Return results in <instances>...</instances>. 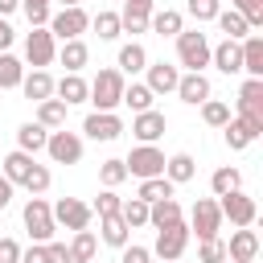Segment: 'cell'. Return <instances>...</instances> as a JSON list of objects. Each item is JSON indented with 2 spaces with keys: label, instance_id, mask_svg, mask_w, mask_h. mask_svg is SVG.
Segmentation results:
<instances>
[{
  "label": "cell",
  "instance_id": "30",
  "mask_svg": "<svg viewBox=\"0 0 263 263\" xmlns=\"http://www.w3.org/2000/svg\"><path fill=\"white\" fill-rule=\"evenodd\" d=\"M99 234H103V242L107 247H115V251H123L127 242H132V230H127V222L115 214V218H99Z\"/></svg>",
  "mask_w": 263,
  "mask_h": 263
},
{
  "label": "cell",
  "instance_id": "10",
  "mask_svg": "<svg viewBox=\"0 0 263 263\" xmlns=\"http://www.w3.org/2000/svg\"><path fill=\"white\" fill-rule=\"evenodd\" d=\"M189 238H193V234H189L185 222H177V226H168V230H156V247H152V255L164 259V263H177V259L185 255Z\"/></svg>",
  "mask_w": 263,
  "mask_h": 263
},
{
  "label": "cell",
  "instance_id": "53",
  "mask_svg": "<svg viewBox=\"0 0 263 263\" xmlns=\"http://www.w3.org/2000/svg\"><path fill=\"white\" fill-rule=\"evenodd\" d=\"M12 25H8V16H0V53H8V45H12Z\"/></svg>",
  "mask_w": 263,
  "mask_h": 263
},
{
  "label": "cell",
  "instance_id": "48",
  "mask_svg": "<svg viewBox=\"0 0 263 263\" xmlns=\"http://www.w3.org/2000/svg\"><path fill=\"white\" fill-rule=\"evenodd\" d=\"M21 8H25V16H29V25H33V29H45V25H49V16H53V12H49V4H21Z\"/></svg>",
  "mask_w": 263,
  "mask_h": 263
},
{
  "label": "cell",
  "instance_id": "56",
  "mask_svg": "<svg viewBox=\"0 0 263 263\" xmlns=\"http://www.w3.org/2000/svg\"><path fill=\"white\" fill-rule=\"evenodd\" d=\"M58 4H62V8H78L82 0H58Z\"/></svg>",
  "mask_w": 263,
  "mask_h": 263
},
{
  "label": "cell",
  "instance_id": "37",
  "mask_svg": "<svg viewBox=\"0 0 263 263\" xmlns=\"http://www.w3.org/2000/svg\"><path fill=\"white\" fill-rule=\"evenodd\" d=\"M95 251H99V238H95V230H74L70 259H74V263H90V259H95Z\"/></svg>",
  "mask_w": 263,
  "mask_h": 263
},
{
  "label": "cell",
  "instance_id": "17",
  "mask_svg": "<svg viewBox=\"0 0 263 263\" xmlns=\"http://www.w3.org/2000/svg\"><path fill=\"white\" fill-rule=\"evenodd\" d=\"M164 127H168V119H164V111H140L136 119H132V136L140 140V144H156L160 136H164Z\"/></svg>",
  "mask_w": 263,
  "mask_h": 263
},
{
  "label": "cell",
  "instance_id": "38",
  "mask_svg": "<svg viewBox=\"0 0 263 263\" xmlns=\"http://www.w3.org/2000/svg\"><path fill=\"white\" fill-rule=\"evenodd\" d=\"M90 29L99 33V41H115L123 29H119V12H111V8H103V12H95L90 16Z\"/></svg>",
  "mask_w": 263,
  "mask_h": 263
},
{
  "label": "cell",
  "instance_id": "40",
  "mask_svg": "<svg viewBox=\"0 0 263 263\" xmlns=\"http://www.w3.org/2000/svg\"><path fill=\"white\" fill-rule=\"evenodd\" d=\"M119 218L127 222V230H136V226H148V201H140V197H127V201L119 205Z\"/></svg>",
  "mask_w": 263,
  "mask_h": 263
},
{
  "label": "cell",
  "instance_id": "35",
  "mask_svg": "<svg viewBox=\"0 0 263 263\" xmlns=\"http://www.w3.org/2000/svg\"><path fill=\"white\" fill-rule=\"evenodd\" d=\"M214 21H218V29L226 33V41H242V37L251 33V25H247V21H242V16L234 12V8H222V12L214 16Z\"/></svg>",
  "mask_w": 263,
  "mask_h": 263
},
{
  "label": "cell",
  "instance_id": "4",
  "mask_svg": "<svg viewBox=\"0 0 263 263\" xmlns=\"http://www.w3.org/2000/svg\"><path fill=\"white\" fill-rule=\"evenodd\" d=\"M189 234H197L201 242L205 238H218V230H222V210H218V197H197L193 201V210H189Z\"/></svg>",
  "mask_w": 263,
  "mask_h": 263
},
{
  "label": "cell",
  "instance_id": "2",
  "mask_svg": "<svg viewBox=\"0 0 263 263\" xmlns=\"http://www.w3.org/2000/svg\"><path fill=\"white\" fill-rule=\"evenodd\" d=\"M90 86V95H86V103H95V111H115L119 107V99H123V74L115 70V66H107V70H99L95 74V82H86Z\"/></svg>",
  "mask_w": 263,
  "mask_h": 263
},
{
  "label": "cell",
  "instance_id": "58",
  "mask_svg": "<svg viewBox=\"0 0 263 263\" xmlns=\"http://www.w3.org/2000/svg\"><path fill=\"white\" fill-rule=\"evenodd\" d=\"M21 4H49V0H21Z\"/></svg>",
  "mask_w": 263,
  "mask_h": 263
},
{
  "label": "cell",
  "instance_id": "29",
  "mask_svg": "<svg viewBox=\"0 0 263 263\" xmlns=\"http://www.w3.org/2000/svg\"><path fill=\"white\" fill-rule=\"evenodd\" d=\"M58 62L66 66V74H78L86 62H90V49H86V41L78 37V41H62V49H58Z\"/></svg>",
  "mask_w": 263,
  "mask_h": 263
},
{
  "label": "cell",
  "instance_id": "9",
  "mask_svg": "<svg viewBox=\"0 0 263 263\" xmlns=\"http://www.w3.org/2000/svg\"><path fill=\"white\" fill-rule=\"evenodd\" d=\"M218 210H222V218H230V226H255V214H259L255 197H251V193H242V189H234V193L218 197Z\"/></svg>",
  "mask_w": 263,
  "mask_h": 263
},
{
  "label": "cell",
  "instance_id": "26",
  "mask_svg": "<svg viewBox=\"0 0 263 263\" xmlns=\"http://www.w3.org/2000/svg\"><path fill=\"white\" fill-rule=\"evenodd\" d=\"M148 29H152L156 37H177V33L185 29V16H181L177 8H156V12L148 16Z\"/></svg>",
  "mask_w": 263,
  "mask_h": 263
},
{
  "label": "cell",
  "instance_id": "45",
  "mask_svg": "<svg viewBox=\"0 0 263 263\" xmlns=\"http://www.w3.org/2000/svg\"><path fill=\"white\" fill-rule=\"evenodd\" d=\"M185 12H189L197 25H205V21H214V16L222 12V4H218V0H185Z\"/></svg>",
  "mask_w": 263,
  "mask_h": 263
},
{
  "label": "cell",
  "instance_id": "44",
  "mask_svg": "<svg viewBox=\"0 0 263 263\" xmlns=\"http://www.w3.org/2000/svg\"><path fill=\"white\" fill-rule=\"evenodd\" d=\"M119 205H123V197H119L115 189H103V193L95 197L90 214H99V218H115V214H119Z\"/></svg>",
  "mask_w": 263,
  "mask_h": 263
},
{
  "label": "cell",
  "instance_id": "52",
  "mask_svg": "<svg viewBox=\"0 0 263 263\" xmlns=\"http://www.w3.org/2000/svg\"><path fill=\"white\" fill-rule=\"evenodd\" d=\"M21 263H49V255H45V242H33L29 251H21Z\"/></svg>",
  "mask_w": 263,
  "mask_h": 263
},
{
  "label": "cell",
  "instance_id": "1",
  "mask_svg": "<svg viewBox=\"0 0 263 263\" xmlns=\"http://www.w3.org/2000/svg\"><path fill=\"white\" fill-rule=\"evenodd\" d=\"M177 62L185 66V74H205V66H210V37L201 29H181L177 33Z\"/></svg>",
  "mask_w": 263,
  "mask_h": 263
},
{
  "label": "cell",
  "instance_id": "54",
  "mask_svg": "<svg viewBox=\"0 0 263 263\" xmlns=\"http://www.w3.org/2000/svg\"><path fill=\"white\" fill-rule=\"evenodd\" d=\"M12 189H16V185H12V181H4V177H0V214H4V210H8V201H12Z\"/></svg>",
  "mask_w": 263,
  "mask_h": 263
},
{
  "label": "cell",
  "instance_id": "23",
  "mask_svg": "<svg viewBox=\"0 0 263 263\" xmlns=\"http://www.w3.org/2000/svg\"><path fill=\"white\" fill-rule=\"evenodd\" d=\"M53 95H58L66 107H74V103H86L90 86H86V78H82V74H62V82H53Z\"/></svg>",
  "mask_w": 263,
  "mask_h": 263
},
{
  "label": "cell",
  "instance_id": "47",
  "mask_svg": "<svg viewBox=\"0 0 263 263\" xmlns=\"http://www.w3.org/2000/svg\"><path fill=\"white\" fill-rule=\"evenodd\" d=\"M197 263H226V242L222 238H205L197 247Z\"/></svg>",
  "mask_w": 263,
  "mask_h": 263
},
{
  "label": "cell",
  "instance_id": "50",
  "mask_svg": "<svg viewBox=\"0 0 263 263\" xmlns=\"http://www.w3.org/2000/svg\"><path fill=\"white\" fill-rule=\"evenodd\" d=\"M45 255H49V263H74L66 242H45Z\"/></svg>",
  "mask_w": 263,
  "mask_h": 263
},
{
  "label": "cell",
  "instance_id": "24",
  "mask_svg": "<svg viewBox=\"0 0 263 263\" xmlns=\"http://www.w3.org/2000/svg\"><path fill=\"white\" fill-rule=\"evenodd\" d=\"M45 140H49V132H45L37 119H29V123H21V127H16V148H21V152H29V156L45 152Z\"/></svg>",
  "mask_w": 263,
  "mask_h": 263
},
{
  "label": "cell",
  "instance_id": "22",
  "mask_svg": "<svg viewBox=\"0 0 263 263\" xmlns=\"http://www.w3.org/2000/svg\"><path fill=\"white\" fill-rule=\"evenodd\" d=\"M148 66V49L140 45V41H127V45H119V58H115V70L127 78V74H140Z\"/></svg>",
  "mask_w": 263,
  "mask_h": 263
},
{
  "label": "cell",
  "instance_id": "32",
  "mask_svg": "<svg viewBox=\"0 0 263 263\" xmlns=\"http://www.w3.org/2000/svg\"><path fill=\"white\" fill-rule=\"evenodd\" d=\"M29 168H33V156L16 148V152H8V156H4V173H0V177H4V181H12V185H25Z\"/></svg>",
  "mask_w": 263,
  "mask_h": 263
},
{
  "label": "cell",
  "instance_id": "41",
  "mask_svg": "<svg viewBox=\"0 0 263 263\" xmlns=\"http://www.w3.org/2000/svg\"><path fill=\"white\" fill-rule=\"evenodd\" d=\"M21 78H25V66H21L12 53H0V90L21 86Z\"/></svg>",
  "mask_w": 263,
  "mask_h": 263
},
{
  "label": "cell",
  "instance_id": "18",
  "mask_svg": "<svg viewBox=\"0 0 263 263\" xmlns=\"http://www.w3.org/2000/svg\"><path fill=\"white\" fill-rule=\"evenodd\" d=\"M222 132H226V144H230L234 152H242L247 144H255V140L263 136V123H255V119H242V115H230V123H226Z\"/></svg>",
  "mask_w": 263,
  "mask_h": 263
},
{
  "label": "cell",
  "instance_id": "25",
  "mask_svg": "<svg viewBox=\"0 0 263 263\" xmlns=\"http://www.w3.org/2000/svg\"><path fill=\"white\" fill-rule=\"evenodd\" d=\"M177 222H185V214H181V205H177L173 197H164V201H152V205H148V226L168 230V226H177Z\"/></svg>",
  "mask_w": 263,
  "mask_h": 263
},
{
  "label": "cell",
  "instance_id": "19",
  "mask_svg": "<svg viewBox=\"0 0 263 263\" xmlns=\"http://www.w3.org/2000/svg\"><path fill=\"white\" fill-rule=\"evenodd\" d=\"M210 66H218L222 74H242V53H238V41H218L210 45Z\"/></svg>",
  "mask_w": 263,
  "mask_h": 263
},
{
  "label": "cell",
  "instance_id": "21",
  "mask_svg": "<svg viewBox=\"0 0 263 263\" xmlns=\"http://www.w3.org/2000/svg\"><path fill=\"white\" fill-rule=\"evenodd\" d=\"M259 255V234L251 226H238L230 230V247H226V259H255Z\"/></svg>",
  "mask_w": 263,
  "mask_h": 263
},
{
  "label": "cell",
  "instance_id": "8",
  "mask_svg": "<svg viewBox=\"0 0 263 263\" xmlns=\"http://www.w3.org/2000/svg\"><path fill=\"white\" fill-rule=\"evenodd\" d=\"M82 136H86V140H99V144H111V140L123 136V119H119L115 111H90V115L82 119Z\"/></svg>",
  "mask_w": 263,
  "mask_h": 263
},
{
  "label": "cell",
  "instance_id": "46",
  "mask_svg": "<svg viewBox=\"0 0 263 263\" xmlns=\"http://www.w3.org/2000/svg\"><path fill=\"white\" fill-rule=\"evenodd\" d=\"M230 8H234L251 29H259V25H263V0H230Z\"/></svg>",
  "mask_w": 263,
  "mask_h": 263
},
{
  "label": "cell",
  "instance_id": "34",
  "mask_svg": "<svg viewBox=\"0 0 263 263\" xmlns=\"http://www.w3.org/2000/svg\"><path fill=\"white\" fill-rule=\"evenodd\" d=\"M173 189H177V185H173L168 177H148V181H140V189H136V197L152 205V201H164V197H173Z\"/></svg>",
  "mask_w": 263,
  "mask_h": 263
},
{
  "label": "cell",
  "instance_id": "43",
  "mask_svg": "<svg viewBox=\"0 0 263 263\" xmlns=\"http://www.w3.org/2000/svg\"><path fill=\"white\" fill-rule=\"evenodd\" d=\"M49 181H53V173H49L45 164H37V160H33V168H29V177H25V189H29L33 197H41V193L49 189Z\"/></svg>",
  "mask_w": 263,
  "mask_h": 263
},
{
  "label": "cell",
  "instance_id": "16",
  "mask_svg": "<svg viewBox=\"0 0 263 263\" xmlns=\"http://www.w3.org/2000/svg\"><path fill=\"white\" fill-rule=\"evenodd\" d=\"M173 95H177L181 103H189V107H201V103L214 95V86H210V78H205V74H181Z\"/></svg>",
  "mask_w": 263,
  "mask_h": 263
},
{
  "label": "cell",
  "instance_id": "36",
  "mask_svg": "<svg viewBox=\"0 0 263 263\" xmlns=\"http://www.w3.org/2000/svg\"><path fill=\"white\" fill-rule=\"evenodd\" d=\"M152 99H156V95H152L144 82H132V86H123V99H119V103L132 107V115H140V111H152Z\"/></svg>",
  "mask_w": 263,
  "mask_h": 263
},
{
  "label": "cell",
  "instance_id": "20",
  "mask_svg": "<svg viewBox=\"0 0 263 263\" xmlns=\"http://www.w3.org/2000/svg\"><path fill=\"white\" fill-rule=\"evenodd\" d=\"M238 53H242V74L247 78H263V37L247 33L238 41Z\"/></svg>",
  "mask_w": 263,
  "mask_h": 263
},
{
  "label": "cell",
  "instance_id": "12",
  "mask_svg": "<svg viewBox=\"0 0 263 263\" xmlns=\"http://www.w3.org/2000/svg\"><path fill=\"white\" fill-rule=\"evenodd\" d=\"M90 205L82 201V197H58L53 201V222L58 226H66V230H86L90 226Z\"/></svg>",
  "mask_w": 263,
  "mask_h": 263
},
{
  "label": "cell",
  "instance_id": "7",
  "mask_svg": "<svg viewBox=\"0 0 263 263\" xmlns=\"http://www.w3.org/2000/svg\"><path fill=\"white\" fill-rule=\"evenodd\" d=\"M123 164H127V177H140V181H148V177H164V152H160L156 144H140V148H132V156H127Z\"/></svg>",
  "mask_w": 263,
  "mask_h": 263
},
{
  "label": "cell",
  "instance_id": "31",
  "mask_svg": "<svg viewBox=\"0 0 263 263\" xmlns=\"http://www.w3.org/2000/svg\"><path fill=\"white\" fill-rule=\"evenodd\" d=\"M66 103L62 99H45V103H37V123L45 127V132H58V127H66Z\"/></svg>",
  "mask_w": 263,
  "mask_h": 263
},
{
  "label": "cell",
  "instance_id": "39",
  "mask_svg": "<svg viewBox=\"0 0 263 263\" xmlns=\"http://www.w3.org/2000/svg\"><path fill=\"white\" fill-rule=\"evenodd\" d=\"M99 181H103V189H119V185L127 181V164H123L119 156L103 160V164H99Z\"/></svg>",
  "mask_w": 263,
  "mask_h": 263
},
{
  "label": "cell",
  "instance_id": "28",
  "mask_svg": "<svg viewBox=\"0 0 263 263\" xmlns=\"http://www.w3.org/2000/svg\"><path fill=\"white\" fill-rule=\"evenodd\" d=\"M193 173H197V160H193L189 152H173V156H164V177H168L173 185L193 181Z\"/></svg>",
  "mask_w": 263,
  "mask_h": 263
},
{
  "label": "cell",
  "instance_id": "33",
  "mask_svg": "<svg viewBox=\"0 0 263 263\" xmlns=\"http://www.w3.org/2000/svg\"><path fill=\"white\" fill-rule=\"evenodd\" d=\"M210 189H214V197H226V193L242 189V173H238L234 164H222V168H214V177H210Z\"/></svg>",
  "mask_w": 263,
  "mask_h": 263
},
{
  "label": "cell",
  "instance_id": "13",
  "mask_svg": "<svg viewBox=\"0 0 263 263\" xmlns=\"http://www.w3.org/2000/svg\"><path fill=\"white\" fill-rule=\"evenodd\" d=\"M234 111H238L242 119H255V123H263V78H247V82L238 86Z\"/></svg>",
  "mask_w": 263,
  "mask_h": 263
},
{
  "label": "cell",
  "instance_id": "57",
  "mask_svg": "<svg viewBox=\"0 0 263 263\" xmlns=\"http://www.w3.org/2000/svg\"><path fill=\"white\" fill-rule=\"evenodd\" d=\"M226 263H255V259H226Z\"/></svg>",
  "mask_w": 263,
  "mask_h": 263
},
{
  "label": "cell",
  "instance_id": "6",
  "mask_svg": "<svg viewBox=\"0 0 263 263\" xmlns=\"http://www.w3.org/2000/svg\"><path fill=\"white\" fill-rule=\"evenodd\" d=\"M82 136L78 132H66V127H58V132H49V140H45V152H49V160L53 164H78L82 160Z\"/></svg>",
  "mask_w": 263,
  "mask_h": 263
},
{
  "label": "cell",
  "instance_id": "5",
  "mask_svg": "<svg viewBox=\"0 0 263 263\" xmlns=\"http://www.w3.org/2000/svg\"><path fill=\"white\" fill-rule=\"evenodd\" d=\"M49 33H53V41H78L86 29H90V16H86V8L78 4V8H62V12H53L49 16V25H45Z\"/></svg>",
  "mask_w": 263,
  "mask_h": 263
},
{
  "label": "cell",
  "instance_id": "55",
  "mask_svg": "<svg viewBox=\"0 0 263 263\" xmlns=\"http://www.w3.org/2000/svg\"><path fill=\"white\" fill-rule=\"evenodd\" d=\"M21 8V0H0V16H8V12H16Z\"/></svg>",
  "mask_w": 263,
  "mask_h": 263
},
{
  "label": "cell",
  "instance_id": "27",
  "mask_svg": "<svg viewBox=\"0 0 263 263\" xmlns=\"http://www.w3.org/2000/svg\"><path fill=\"white\" fill-rule=\"evenodd\" d=\"M21 90H25V99H33V103L53 99V78H49V70H33V74H25V78H21Z\"/></svg>",
  "mask_w": 263,
  "mask_h": 263
},
{
  "label": "cell",
  "instance_id": "3",
  "mask_svg": "<svg viewBox=\"0 0 263 263\" xmlns=\"http://www.w3.org/2000/svg\"><path fill=\"white\" fill-rule=\"evenodd\" d=\"M21 218H25V230H29L33 242H53L58 222H53V205H49L45 197H29L25 210H21Z\"/></svg>",
  "mask_w": 263,
  "mask_h": 263
},
{
  "label": "cell",
  "instance_id": "14",
  "mask_svg": "<svg viewBox=\"0 0 263 263\" xmlns=\"http://www.w3.org/2000/svg\"><path fill=\"white\" fill-rule=\"evenodd\" d=\"M156 12V0H123V12H119V29L140 37L148 33V16Z\"/></svg>",
  "mask_w": 263,
  "mask_h": 263
},
{
  "label": "cell",
  "instance_id": "15",
  "mask_svg": "<svg viewBox=\"0 0 263 263\" xmlns=\"http://www.w3.org/2000/svg\"><path fill=\"white\" fill-rule=\"evenodd\" d=\"M144 86L152 90V95H173L177 90V78H181V70L173 66V62H148L144 66Z\"/></svg>",
  "mask_w": 263,
  "mask_h": 263
},
{
  "label": "cell",
  "instance_id": "42",
  "mask_svg": "<svg viewBox=\"0 0 263 263\" xmlns=\"http://www.w3.org/2000/svg\"><path fill=\"white\" fill-rule=\"evenodd\" d=\"M201 119H205L210 127H226V123H230V107H226L222 99H205V103H201Z\"/></svg>",
  "mask_w": 263,
  "mask_h": 263
},
{
  "label": "cell",
  "instance_id": "51",
  "mask_svg": "<svg viewBox=\"0 0 263 263\" xmlns=\"http://www.w3.org/2000/svg\"><path fill=\"white\" fill-rule=\"evenodd\" d=\"M0 263H21V247H16V238H0Z\"/></svg>",
  "mask_w": 263,
  "mask_h": 263
},
{
  "label": "cell",
  "instance_id": "11",
  "mask_svg": "<svg viewBox=\"0 0 263 263\" xmlns=\"http://www.w3.org/2000/svg\"><path fill=\"white\" fill-rule=\"evenodd\" d=\"M53 58H58V41H53V33H49V29H33V33L25 37V62H29L33 70H45Z\"/></svg>",
  "mask_w": 263,
  "mask_h": 263
},
{
  "label": "cell",
  "instance_id": "49",
  "mask_svg": "<svg viewBox=\"0 0 263 263\" xmlns=\"http://www.w3.org/2000/svg\"><path fill=\"white\" fill-rule=\"evenodd\" d=\"M119 263H152V251H148V247H136V242H127V247L119 251Z\"/></svg>",
  "mask_w": 263,
  "mask_h": 263
}]
</instances>
